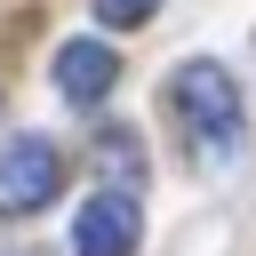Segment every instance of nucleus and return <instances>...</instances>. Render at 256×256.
<instances>
[{
  "instance_id": "obj_5",
  "label": "nucleus",
  "mask_w": 256,
  "mask_h": 256,
  "mask_svg": "<svg viewBox=\"0 0 256 256\" xmlns=\"http://www.w3.org/2000/svg\"><path fill=\"white\" fill-rule=\"evenodd\" d=\"M152 8H160V0H96V16H104V24H120V32H128V24H144Z\"/></svg>"
},
{
  "instance_id": "obj_6",
  "label": "nucleus",
  "mask_w": 256,
  "mask_h": 256,
  "mask_svg": "<svg viewBox=\"0 0 256 256\" xmlns=\"http://www.w3.org/2000/svg\"><path fill=\"white\" fill-rule=\"evenodd\" d=\"M0 256H40V248H0Z\"/></svg>"
},
{
  "instance_id": "obj_1",
  "label": "nucleus",
  "mask_w": 256,
  "mask_h": 256,
  "mask_svg": "<svg viewBox=\"0 0 256 256\" xmlns=\"http://www.w3.org/2000/svg\"><path fill=\"white\" fill-rule=\"evenodd\" d=\"M168 104H176V120H184V144H192V160L200 168H232L240 152H248V112H240V88H232V72L224 64H176V80H168Z\"/></svg>"
},
{
  "instance_id": "obj_4",
  "label": "nucleus",
  "mask_w": 256,
  "mask_h": 256,
  "mask_svg": "<svg viewBox=\"0 0 256 256\" xmlns=\"http://www.w3.org/2000/svg\"><path fill=\"white\" fill-rule=\"evenodd\" d=\"M112 80H120V56L104 40H64L56 48V96L64 104H104Z\"/></svg>"
},
{
  "instance_id": "obj_3",
  "label": "nucleus",
  "mask_w": 256,
  "mask_h": 256,
  "mask_svg": "<svg viewBox=\"0 0 256 256\" xmlns=\"http://www.w3.org/2000/svg\"><path fill=\"white\" fill-rule=\"evenodd\" d=\"M144 240V200L128 184H96L72 216V256H136Z\"/></svg>"
},
{
  "instance_id": "obj_2",
  "label": "nucleus",
  "mask_w": 256,
  "mask_h": 256,
  "mask_svg": "<svg viewBox=\"0 0 256 256\" xmlns=\"http://www.w3.org/2000/svg\"><path fill=\"white\" fill-rule=\"evenodd\" d=\"M56 192H64V152L48 136L0 144V216H40Z\"/></svg>"
}]
</instances>
